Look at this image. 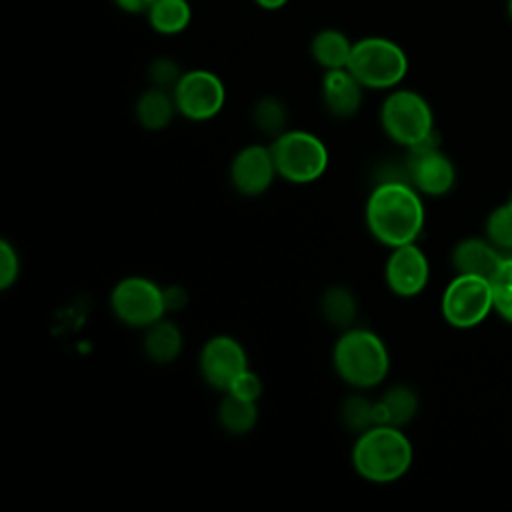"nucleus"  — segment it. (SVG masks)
Segmentation results:
<instances>
[{"label": "nucleus", "mask_w": 512, "mask_h": 512, "mask_svg": "<svg viewBox=\"0 0 512 512\" xmlns=\"http://www.w3.org/2000/svg\"><path fill=\"white\" fill-rule=\"evenodd\" d=\"M428 278L430 264L416 242L392 248L384 266V280L396 296L410 298L420 294L426 288Z\"/></svg>", "instance_id": "ddd939ff"}, {"label": "nucleus", "mask_w": 512, "mask_h": 512, "mask_svg": "<svg viewBox=\"0 0 512 512\" xmlns=\"http://www.w3.org/2000/svg\"><path fill=\"white\" fill-rule=\"evenodd\" d=\"M248 356L240 340L228 334H216L204 342L198 354V370L202 380L218 390L226 392L230 384L248 370Z\"/></svg>", "instance_id": "9b49d317"}, {"label": "nucleus", "mask_w": 512, "mask_h": 512, "mask_svg": "<svg viewBox=\"0 0 512 512\" xmlns=\"http://www.w3.org/2000/svg\"><path fill=\"white\" fill-rule=\"evenodd\" d=\"M492 308L494 298L490 280L472 274H458L446 286L442 296V314L446 322L456 328L480 324Z\"/></svg>", "instance_id": "1a4fd4ad"}, {"label": "nucleus", "mask_w": 512, "mask_h": 512, "mask_svg": "<svg viewBox=\"0 0 512 512\" xmlns=\"http://www.w3.org/2000/svg\"><path fill=\"white\" fill-rule=\"evenodd\" d=\"M364 86L356 80V76L348 68L324 70L322 76V102L332 118L348 120L358 114L362 106Z\"/></svg>", "instance_id": "4468645a"}, {"label": "nucleus", "mask_w": 512, "mask_h": 512, "mask_svg": "<svg viewBox=\"0 0 512 512\" xmlns=\"http://www.w3.org/2000/svg\"><path fill=\"white\" fill-rule=\"evenodd\" d=\"M332 366L342 382L356 390H368L388 376L390 354L376 332L350 326L334 342Z\"/></svg>", "instance_id": "7ed1b4c3"}, {"label": "nucleus", "mask_w": 512, "mask_h": 512, "mask_svg": "<svg viewBox=\"0 0 512 512\" xmlns=\"http://www.w3.org/2000/svg\"><path fill=\"white\" fill-rule=\"evenodd\" d=\"M380 126L392 142L412 148L434 134L432 108L414 90H392L380 106Z\"/></svg>", "instance_id": "423d86ee"}, {"label": "nucleus", "mask_w": 512, "mask_h": 512, "mask_svg": "<svg viewBox=\"0 0 512 512\" xmlns=\"http://www.w3.org/2000/svg\"><path fill=\"white\" fill-rule=\"evenodd\" d=\"M252 122L262 134L276 138L288 130V108L278 96H262L252 108Z\"/></svg>", "instance_id": "5701e85b"}, {"label": "nucleus", "mask_w": 512, "mask_h": 512, "mask_svg": "<svg viewBox=\"0 0 512 512\" xmlns=\"http://www.w3.org/2000/svg\"><path fill=\"white\" fill-rule=\"evenodd\" d=\"M238 398H246V400H254L258 402V398L262 396V380L254 370H244L226 390Z\"/></svg>", "instance_id": "c85d7f7f"}, {"label": "nucleus", "mask_w": 512, "mask_h": 512, "mask_svg": "<svg viewBox=\"0 0 512 512\" xmlns=\"http://www.w3.org/2000/svg\"><path fill=\"white\" fill-rule=\"evenodd\" d=\"M172 96L180 116L192 122H206L222 112L226 88L220 76L210 70L196 68L180 76Z\"/></svg>", "instance_id": "6e6552de"}, {"label": "nucleus", "mask_w": 512, "mask_h": 512, "mask_svg": "<svg viewBox=\"0 0 512 512\" xmlns=\"http://www.w3.org/2000/svg\"><path fill=\"white\" fill-rule=\"evenodd\" d=\"M366 228L388 248L416 242L424 226L420 192L406 180H382L370 190L364 206Z\"/></svg>", "instance_id": "f257e3e1"}, {"label": "nucleus", "mask_w": 512, "mask_h": 512, "mask_svg": "<svg viewBox=\"0 0 512 512\" xmlns=\"http://www.w3.org/2000/svg\"><path fill=\"white\" fill-rule=\"evenodd\" d=\"M278 178L292 184L316 182L328 168L326 144L308 130L288 128L270 144Z\"/></svg>", "instance_id": "39448f33"}, {"label": "nucleus", "mask_w": 512, "mask_h": 512, "mask_svg": "<svg viewBox=\"0 0 512 512\" xmlns=\"http://www.w3.org/2000/svg\"><path fill=\"white\" fill-rule=\"evenodd\" d=\"M320 312L330 326L346 330L358 316V300L348 286L336 284L324 290L320 298Z\"/></svg>", "instance_id": "4be33fe9"}, {"label": "nucleus", "mask_w": 512, "mask_h": 512, "mask_svg": "<svg viewBox=\"0 0 512 512\" xmlns=\"http://www.w3.org/2000/svg\"><path fill=\"white\" fill-rule=\"evenodd\" d=\"M352 468L372 484L400 480L412 464V444L398 426L374 424L356 434L352 446Z\"/></svg>", "instance_id": "f03ea898"}, {"label": "nucleus", "mask_w": 512, "mask_h": 512, "mask_svg": "<svg viewBox=\"0 0 512 512\" xmlns=\"http://www.w3.org/2000/svg\"><path fill=\"white\" fill-rule=\"evenodd\" d=\"M262 10H280L288 4V0H254Z\"/></svg>", "instance_id": "2f4dec72"}, {"label": "nucleus", "mask_w": 512, "mask_h": 512, "mask_svg": "<svg viewBox=\"0 0 512 512\" xmlns=\"http://www.w3.org/2000/svg\"><path fill=\"white\" fill-rule=\"evenodd\" d=\"M404 168H406L408 182L420 194H426V196L446 194L456 180V172L450 158L438 148L436 132L424 142L408 148Z\"/></svg>", "instance_id": "9d476101"}, {"label": "nucleus", "mask_w": 512, "mask_h": 512, "mask_svg": "<svg viewBox=\"0 0 512 512\" xmlns=\"http://www.w3.org/2000/svg\"><path fill=\"white\" fill-rule=\"evenodd\" d=\"M216 418L220 428L226 430L228 434L232 436L248 434L258 422V402L224 392L216 410Z\"/></svg>", "instance_id": "aec40b11"}, {"label": "nucleus", "mask_w": 512, "mask_h": 512, "mask_svg": "<svg viewBox=\"0 0 512 512\" xmlns=\"http://www.w3.org/2000/svg\"><path fill=\"white\" fill-rule=\"evenodd\" d=\"M494 308L512 322V258H504L498 272L490 280Z\"/></svg>", "instance_id": "393cba45"}, {"label": "nucleus", "mask_w": 512, "mask_h": 512, "mask_svg": "<svg viewBox=\"0 0 512 512\" xmlns=\"http://www.w3.org/2000/svg\"><path fill=\"white\" fill-rule=\"evenodd\" d=\"M508 16H510V20H512V0H508Z\"/></svg>", "instance_id": "473e14b6"}, {"label": "nucleus", "mask_w": 512, "mask_h": 512, "mask_svg": "<svg viewBox=\"0 0 512 512\" xmlns=\"http://www.w3.org/2000/svg\"><path fill=\"white\" fill-rule=\"evenodd\" d=\"M452 262L458 274H472V276L492 280V276L498 272L504 258L488 242L470 238V240H462L454 248Z\"/></svg>", "instance_id": "2eb2a0df"}, {"label": "nucleus", "mask_w": 512, "mask_h": 512, "mask_svg": "<svg viewBox=\"0 0 512 512\" xmlns=\"http://www.w3.org/2000/svg\"><path fill=\"white\" fill-rule=\"evenodd\" d=\"M112 314L130 328H146L164 318V288L144 276H126L110 292Z\"/></svg>", "instance_id": "0eeeda50"}, {"label": "nucleus", "mask_w": 512, "mask_h": 512, "mask_svg": "<svg viewBox=\"0 0 512 512\" xmlns=\"http://www.w3.org/2000/svg\"><path fill=\"white\" fill-rule=\"evenodd\" d=\"M20 276V256L10 240L0 242V288L8 290Z\"/></svg>", "instance_id": "cd10ccee"}, {"label": "nucleus", "mask_w": 512, "mask_h": 512, "mask_svg": "<svg viewBox=\"0 0 512 512\" xmlns=\"http://www.w3.org/2000/svg\"><path fill=\"white\" fill-rule=\"evenodd\" d=\"M340 422L348 432L360 434L376 424L374 402L362 394L346 396L340 404Z\"/></svg>", "instance_id": "b1692460"}, {"label": "nucleus", "mask_w": 512, "mask_h": 512, "mask_svg": "<svg viewBox=\"0 0 512 512\" xmlns=\"http://www.w3.org/2000/svg\"><path fill=\"white\" fill-rule=\"evenodd\" d=\"M368 90H390L398 86L408 72L406 52L390 38L366 36L352 44L346 66Z\"/></svg>", "instance_id": "20e7f679"}, {"label": "nucleus", "mask_w": 512, "mask_h": 512, "mask_svg": "<svg viewBox=\"0 0 512 512\" xmlns=\"http://www.w3.org/2000/svg\"><path fill=\"white\" fill-rule=\"evenodd\" d=\"M184 72L180 70L178 62L168 58V56H158L150 62L148 66V78H150V86L154 88H162V90H174V86L178 84L180 76Z\"/></svg>", "instance_id": "a878e982"}, {"label": "nucleus", "mask_w": 512, "mask_h": 512, "mask_svg": "<svg viewBox=\"0 0 512 512\" xmlns=\"http://www.w3.org/2000/svg\"><path fill=\"white\" fill-rule=\"evenodd\" d=\"M156 0H114V4L128 14H146Z\"/></svg>", "instance_id": "7c9ffc66"}, {"label": "nucleus", "mask_w": 512, "mask_h": 512, "mask_svg": "<svg viewBox=\"0 0 512 512\" xmlns=\"http://www.w3.org/2000/svg\"><path fill=\"white\" fill-rule=\"evenodd\" d=\"M182 346H184V336L180 326L168 320L166 316L144 328L142 348L146 358L152 360L154 364L174 362L180 356Z\"/></svg>", "instance_id": "dca6fc26"}, {"label": "nucleus", "mask_w": 512, "mask_h": 512, "mask_svg": "<svg viewBox=\"0 0 512 512\" xmlns=\"http://www.w3.org/2000/svg\"><path fill=\"white\" fill-rule=\"evenodd\" d=\"M228 176L232 188L242 196L256 198L268 192L272 182L278 178L270 146L248 144L240 148L230 162Z\"/></svg>", "instance_id": "f8f14e48"}, {"label": "nucleus", "mask_w": 512, "mask_h": 512, "mask_svg": "<svg viewBox=\"0 0 512 512\" xmlns=\"http://www.w3.org/2000/svg\"><path fill=\"white\" fill-rule=\"evenodd\" d=\"M416 410V392L406 384H394L380 396V400L374 402V420L376 424H390L402 428L416 416Z\"/></svg>", "instance_id": "f3484780"}, {"label": "nucleus", "mask_w": 512, "mask_h": 512, "mask_svg": "<svg viewBox=\"0 0 512 512\" xmlns=\"http://www.w3.org/2000/svg\"><path fill=\"white\" fill-rule=\"evenodd\" d=\"M174 114H178V110L170 90L150 86L138 96L134 104V116L138 124L150 132L164 130L172 122Z\"/></svg>", "instance_id": "a211bd4d"}, {"label": "nucleus", "mask_w": 512, "mask_h": 512, "mask_svg": "<svg viewBox=\"0 0 512 512\" xmlns=\"http://www.w3.org/2000/svg\"><path fill=\"white\" fill-rule=\"evenodd\" d=\"M486 230L492 244L502 248H512V202L496 208L490 214L486 222Z\"/></svg>", "instance_id": "bb28decb"}, {"label": "nucleus", "mask_w": 512, "mask_h": 512, "mask_svg": "<svg viewBox=\"0 0 512 512\" xmlns=\"http://www.w3.org/2000/svg\"><path fill=\"white\" fill-rule=\"evenodd\" d=\"M164 302H166V312L182 310L188 302V292L182 286H166L164 288Z\"/></svg>", "instance_id": "c756f323"}, {"label": "nucleus", "mask_w": 512, "mask_h": 512, "mask_svg": "<svg viewBox=\"0 0 512 512\" xmlns=\"http://www.w3.org/2000/svg\"><path fill=\"white\" fill-rule=\"evenodd\" d=\"M146 20L154 32L174 36L190 26L192 6L188 0H156L146 12Z\"/></svg>", "instance_id": "412c9836"}, {"label": "nucleus", "mask_w": 512, "mask_h": 512, "mask_svg": "<svg viewBox=\"0 0 512 512\" xmlns=\"http://www.w3.org/2000/svg\"><path fill=\"white\" fill-rule=\"evenodd\" d=\"M352 40L336 28H324L310 40V56L324 70L346 68L352 52Z\"/></svg>", "instance_id": "6ab92c4d"}]
</instances>
